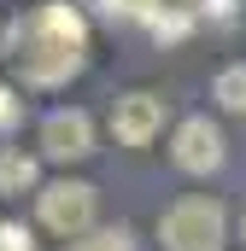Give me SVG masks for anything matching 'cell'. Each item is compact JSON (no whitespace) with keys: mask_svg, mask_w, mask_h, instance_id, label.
<instances>
[{"mask_svg":"<svg viewBox=\"0 0 246 251\" xmlns=\"http://www.w3.org/2000/svg\"><path fill=\"white\" fill-rule=\"evenodd\" d=\"M170 158H176V170H187V176H211V170L223 164V128L211 123V117H187V123L176 128Z\"/></svg>","mask_w":246,"mask_h":251,"instance_id":"277c9868","label":"cell"},{"mask_svg":"<svg viewBox=\"0 0 246 251\" xmlns=\"http://www.w3.org/2000/svg\"><path fill=\"white\" fill-rule=\"evenodd\" d=\"M0 251H35L30 228H18V222H0Z\"/></svg>","mask_w":246,"mask_h":251,"instance_id":"9c48e42d","label":"cell"},{"mask_svg":"<svg viewBox=\"0 0 246 251\" xmlns=\"http://www.w3.org/2000/svg\"><path fill=\"white\" fill-rule=\"evenodd\" d=\"M12 123H18V100L0 88V128H12Z\"/></svg>","mask_w":246,"mask_h":251,"instance_id":"8fae6325","label":"cell"},{"mask_svg":"<svg viewBox=\"0 0 246 251\" xmlns=\"http://www.w3.org/2000/svg\"><path fill=\"white\" fill-rule=\"evenodd\" d=\"M82 41H88L82 12L70 0H47V6H30L6 29V59L30 88H59L64 76L82 70Z\"/></svg>","mask_w":246,"mask_h":251,"instance_id":"6da1fadb","label":"cell"},{"mask_svg":"<svg viewBox=\"0 0 246 251\" xmlns=\"http://www.w3.org/2000/svg\"><path fill=\"white\" fill-rule=\"evenodd\" d=\"M241 240H246V216H241Z\"/></svg>","mask_w":246,"mask_h":251,"instance_id":"4fadbf2b","label":"cell"},{"mask_svg":"<svg viewBox=\"0 0 246 251\" xmlns=\"http://www.w3.org/2000/svg\"><path fill=\"white\" fill-rule=\"evenodd\" d=\"M158 240H164V251H223L229 216H223L217 199L187 193V199H176V204L158 216Z\"/></svg>","mask_w":246,"mask_h":251,"instance_id":"7a4b0ae2","label":"cell"},{"mask_svg":"<svg viewBox=\"0 0 246 251\" xmlns=\"http://www.w3.org/2000/svg\"><path fill=\"white\" fill-rule=\"evenodd\" d=\"M106 12H112V18H153V0H106Z\"/></svg>","mask_w":246,"mask_h":251,"instance_id":"30bf717a","label":"cell"},{"mask_svg":"<svg viewBox=\"0 0 246 251\" xmlns=\"http://www.w3.org/2000/svg\"><path fill=\"white\" fill-rule=\"evenodd\" d=\"M205 12H217V18H229L235 6H229V0H205Z\"/></svg>","mask_w":246,"mask_h":251,"instance_id":"7c38bea8","label":"cell"},{"mask_svg":"<svg viewBox=\"0 0 246 251\" xmlns=\"http://www.w3.org/2000/svg\"><path fill=\"white\" fill-rule=\"evenodd\" d=\"M158 128H164V100H158V94H147V88L123 94L118 105H112V134H118L123 146H147Z\"/></svg>","mask_w":246,"mask_h":251,"instance_id":"8992f818","label":"cell"},{"mask_svg":"<svg viewBox=\"0 0 246 251\" xmlns=\"http://www.w3.org/2000/svg\"><path fill=\"white\" fill-rule=\"evenodd\" d=\"M41 152L47 158H88L94 152V123H88V111H76V105H64V111H47L41 117Z\"/></svg>","mask_w":246,"mask_h":251,"instance_id":"5b68a950","label":"cell"},{"mask_svg":"<svg viewBox=\"0 0 246 251\" xmlns=\"http://www.w3.org/2000/svg\"><path fill=\"white\" fill-rule=\"evenodd\" d=\"M94 187L88 181H53V187H41V222L64 234V240H76V234H88L94 228Z\"/></svg>","mask_w":246,"mask_h":251,"instance_id":"3957f363","label":"cell"},{"mask_svg":"<svg viewBox=\"0 0 246 251\" xmlns=\"http://www.w3.org/2000/svg\"><path fill=\"white\" fill-rule=\"evenodd\" d=\"M35 187V158L30 152H0V193H24Z\"/></svg>","mask_w":246,"mask_h":251,"instance_id":"ba28073f","label":"cell"},{"mask_svg":"<svg viewBox=\"0 0 246 251\" xmlns=\"http://www.w3.org/2000/svg\"><path fill=\"white\" fill-rule=\"evenodd\" d=\"M211 100H217L223 111H246V64L217 70V82H211Z\"/></svg>","mask_w":246,"mask_h":251,"instance_id":"52a82bcc","label":"cell"}]
</instances>
